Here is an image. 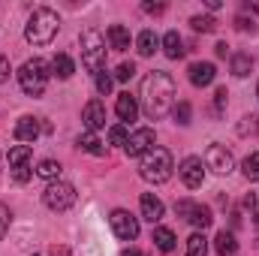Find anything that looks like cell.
Listing matches in <instances>:
<instances>
[{"mask_svg": "<svg viewBox=\"0 0 259 256\" xmlns=\"http://www.w3.org/2000/svg\"><path fill=\"white\" fill-rule=\"evenodd\" d=\"M214 52H217V58H226V42H217Z\"/></svg>", "mask_w": 259, "mask_h": 256, "instance_id": "60d3db41", "label": "cell"}, {"mask_svg": "<svg viewBox=\"0 0 259 256\" xmlns=\"http://www.w3.org/2000/svg\"><path fill=\"white\" fill-rule=\"evenodd\" d=\"M250 69H253V58L250 55H244V52H235L232 55V75L244 78V75H250Z\"/></svg>", "mask_w": 259, "mask_h": 256, "instance_id": "cb8c5ba5", "label": "cell"}, {"mask_svg": "<svg viewBox=\"0 0 259 256\" xmlns=\"http://www.w3.org/2000/svg\"><path fill=\"white\" fill-rule=\"evenodd\" d=\"M109 223H112V232H115L121 241H136V238H139V220H136L130 211H124V208L112 211Z\"/></svg>", "mask_w": 259, "mask_h": 256, "instance_id": "ba28073f", "label": "cell"}, {"mask_svg": "<svg viewBox=\"0 0 259 256\" xmlns=\"http://www.w3.org/2000/svg\"><path fill=\"white\" fill-rule=\"evenodd\" d=\"M115 112H118V118H121L124 124L136 121V115H139V103H136V97H130V94H118Z\"/></svg>", "mask_w": 259, "mask_h": 256, "instance_id": "e0dca14e", "label": "cell"}, {"mask_svg": "<svg viewBox=\"0 0 259 256\" xmlns=\"http://www.w3.org/2000/svg\"><path fill=\"white\" fill-rule=\"evenodd\" d=\"M61 172H64V169H61V163H55V160H42V163L36 166V175L46 178L49 184H52V181H61Z\"/></svg>", "mask_w": 259, "mask_h": 256, "instance_id": "d4e9b609", "label": "cell"}, {"mask_svg": "<svg viewBox=\"0 0 259 256\" xmlns=\"http://www.w3.org/2000/svg\"><path fill=\"white\" fill-rule=\"evenodd\" d=\"M81 64L94 75L106 66V36L97 27H88L81 33Z\"/></svg>", "mask_w": 259, "mask_h": 256, "instance_id": "277c9868", "label": "cell"}, {"mask_svg": "<svg viewBox=\"0 0 259 256\" xmlns=\"http://www.w3.org/2000/svg\"><path fill=\"white\" fill-rule=\"evenodd\" d=\"M238 133L247 136V133H259V115H247L241 124H238Z\"/></svg>", "mask_w": 259, "mask_h": 256, "instance_id": "836d02e7", "label": "cell"}, {"mask_svg": "<svg viewBox=\"0 0 259 256\" xmlns=\"http://www.w3.org/2000/svg\"><path fill=\"white\" fill-rule=\"evenodd\" d=\"M15 139H18V142H36V139H39V118H30V115L18 118V124H15Z\"/></svg>", "mask_w": 259, "mask_h": 256, "instance_id": "5bb4252c", "label": "cell"}, {"mask_svg": "<svg viewBox=\"0 0 259 256\" xmlns=\"http://www.w3.org/2000/svg\"><path fill=\"white\" fill-rule=\"evenodd\" d=\"M190 81H193L196 88H208L211 81H214V75H217V69H214V64H208V61H202V64H193L190 69Z\"/></svg>", "mask_w": 259, "mask_h": 256, "instance_id": "9a60e30c", "label": "cell"}, {"mask_svg": "<svg viewBox=\"0 0 259 256\" xmlns=\"http://www.w3.org/2000/svg\"><path fill=\"white\" fill-rule=\"evenodd\" d=\"M154 244H157L160 253H172L175 250V232L166 229V226H157L154 229Z\"/></svg>", "mask_w": 259, "mask_h": 256, "instance_id": "d6986e66", "label": "cell"}, {"mask_svg": "<svg viewBox=\"0 0 259 256\" xmlns=\"http://www.w3.org/2000/svg\"><path fill=\"white\" fill-rule=\"evenodd\" d=\"M72 72H75V64H72V58L69 55H55V61H52V75H58V78H72Z\"/></svg>", "mask_w": 259, "mask_h": 256, "instance_id": "44dd1931", "label": "cell"}, {"mask_svg": "<svg viewBox=\"0 0 259 256\" xmlns=\"http://www.w3.org/2000/svg\"><path fill=\"white\" fill-rule=\"evenodd\" d=\"M214 247H217V253L220 256H232L235 250H238V241H235V235L232 232H217V238H214Z\"/></svg>", "mask_w": 259, "mask_h": 256, "instance_id": "7402d4cb", "label": "cell"}, {"mask_svg": "<svg viewBox=\"0 0 259 256\" xmlns=\"http://www.w3.org/2000/svg\"><path fill=\"white\" fill-rule=\"evenodd\" d=\"M151 148H154V130L151 127L136 130V133L127 139V145H124V151H127L130 157H145Z\"/></svg>", "mask_w": 259, "mask_h": 256, "instance_id": "8fae6325", "label": "cell"}, {"mask_svg": "<svg viewBox=\"0 0 259 256\" xmlns=\"http://www.w3.org/2000/svg\"><path fill=\"white\" fill-rule=\"evenodd\" d=\"M139 205H142V217H145L148 223H160V220H163V202H160L154 193H142Z\"/></svg>", "mask_w": 259, "mask_h": 256, "instance_id": "4fadbf2b", "label": "cell"}, {"mask_svg": "<svg viewBox=\"0 0 259 256\" xmlns=\"http://www.w3.org/2000/svg\"><path fill=\"white\" fill-rule=\"evenodd\" d=\"M172 115H175V121H178L181 127H187V124H190V103H178V106L172 109Z\"/></svg>", "mask_w": 259, "mask_h": 256, "instance_id": "d6a6232c", "label": "cell"}, {"mask_svg": "<svg viewBox=\"0 0 259 256\" xmlns=\"http://www.w3.org/2000/svg\"><path fill=\"white\" fill-rule=\"evenodd\" d=\"M205 253H208L205 235H202V232H193V235L187 238V256H205Z\"/></svg>", "mask_w": 259, "mask_h": 256, "instance_id": "484cf974", "label": "cell"}, {"mask_svg": "<svg viewBox=\"0 0 259 256\" xmlns=\"http://www.w3.org/2000/svg\"><path fill=\"white\" fill-rule=\"evenodd\" d=\"M175 211H178V217H184L187 223H193L196 229H202V232H205V229L211 226V220H214L208 205H199V202H190V199H181V202L175 205Z\"/></svg>", "mask_w": 259, "mask_h": 256, "instance_id": "52a82bcc", "label": "cell"}, {"mask_svg": "<svg viewBox=\"0 0 259 256\" xmlns=\"http://www.w3.org/2000/svg\"><path fill=\"white\" fill-rule=\"evenodd\" d=\"M49 64L42 61V58H33V61H27V64L18 69V84H21V91L27 94V97H42L46 94V84H49Z\"/></svg>", "mask_w": 259, "mask_h": 256, "instance_id": "5b68a950", "label": "cell"}, {"mask_svg": "<svg viewBox=\"0 0 259 256\" xmlns=\"http://www.w3.org/2000/svg\"><path fill=\"white\" fill-rule=\"evenodd\" d=\"M112 84H115V78H112L106 69H100V72H97V94H103V97H106V94L112 91Z\"/></svg>", "mask_w": 259, "mask_h": 256, "instance_id": "4dcf8cb0", "label": "cell"}, {"mask_svg": "<svg viewBox=\"0 0 259 256\" xmlns=\"http://www.w3.org/2000/svg\"><path fill=\"white\" fill-rule=\"evenodd\" d=\"M205 166L211 169V172H217V175H229L232 172V166H235V160H232V154L226 151V145H208V151H205Z\"/></svg>", "mask_w": 259, "mask_h": 256, "instance_id": "9c48e42d", "label": "cell"}, {"mask_svg": "<svg viewBox=\"0 0 259 256\" xmlns=\"http://www.w3.org/2000/svg\"><path fill=\"white\" fill-rule=\"evenodd\" d=\"M9 72H12V69H9V61L0 55V81H9Z\"/></svg>", "mask_w": 259, "mask_h": 256, "instance_id": "f35d334b", "label": "cell"}, {"mask_svg": "<svg viewBox=\"0 0 259 256\" xmlns=\"http://www.w3.org/2000/svg\"><path fill=\"white\" fill-rule=\"evenodd\" d=\"M172 154L166 148H151L145 157H142V166H139V175L151 184H166L172 178Z\"/></svg>", "mask_w": 259, "mask_h": 256, "instance_id": "3957f363", "label": "cell"}, {"mask_svg": "<svg viewBox=\"0 0 259 256\" xmlns=\"http://www.w3.org/2000/svg\"><path fill=\"white\" fill-rule=\"evenodd\" d=\"M256 97H259V84H256Z\"/></svg>", "mask_w": 259, "mask_h": 256, "instance_id": "bcb514c9", "label": "cell"}, {"mask_svg": "<svg viewBox=\"0 0 259 256\" xmlns=\"http://www.w3.org/2000/svg\"><path fill=\"white\" fill-rule=\"evenodd\" d=\"M175 109V81L166 72H148L142 81V112L148 121H160Z\"/></svg>", "mask_w": 259, "mask_h": 256, "instance_id": "6da1fadb", "label": "cell"}, {"mask_svg": "<svg viewBox=\"0 0 259 256\" xmlns=\"http://www.w3.org/2000/svg\"><path fill=\"white\" fill-rule=\"evenodd\" d=\"M241 169H244V178H247V181H259V151L250 154V157L241 163Z\"/></svg>", "mask_w": 259, "mask_h": 256, "instance_id": "f1b7e54d", "label": "cell"}, {"mask_svg": "<svg viewBox=\"0 0 259 256\" xmlns=\"http://www.w3.org/2000/svg\"><path fill=\"white\" fill-rule=\"evenodd\" d=\"M124 256H145V253H139V250H133V247H130V250H127Z\"/></svg>", "mask_w": 259, "mask_h": 256, "instance_id": "ee69618b", "label": "cell"}, {"mask_svg": "<svg viewBox=\"0 0 259 256\" xmlns=\"http://www.w3.org/2000/svg\"><path fill=\"white\" fill-rule=\"evenodd\" d=\"M190 24H193V30H199V33H211V30H217V18H211V15H193Z\"/></svg>", "mask_w": 259, "mask_h": 256, "instance_id": "83f0119b", "label": "cell"}, {"mask_svg": "<svg viewBox=\"0 0 259 256\" xmlns=\"http://www.w3.org/2000/svg\"><path fill=\"white\" fill-rule=\"evenodd\" d=\"M244 9H250V12H259V0H247V3H244Z\"/></svg>", "mask_w": 259, "mask_h": 256, "instance_id": "7bdbcfd3", "label": "cell"}, {"mask_svg": "<svg viewBox=\"0 0 259 256\" xmlns=\"http://www.w3.org/2000/svg\"><path fill=\"white\" fill-rule=\"evenodd\" d=\"M244 208H256V196H253V193L244 196Z\"/></svg>", "mask_w": 259, "mask_h": 256, "instance_id": "b9f144b4", "label": "cell"}, {"mask_svg": "<svg viewBox=\"0 0 259 256\" xmlns=\"http://www.w3.org/2000/svg\"><path fill=\"white\" fill-rule=\"evenodd\" d=\"M226 97H229V94H226V88H217V94H214V109H217V112H223V109H226Z\"/></svg>", "mask_w": 259, "mask_h": 256, "instance_id": "8d00e7d4", "label": "cell"}, {"mask_svg": "<svg viewBox=\"0 0 259 256\" xmlns=\"http://www.w3.org/2000/svg\"><path fill=\"white\" fill-rule=\"evenodd\" d=\"M30 157H33V148H30V145H15V148H9V169L30 163Z\"/></svg>", "mask_w": 259, "mask_h": 256, "instance_id": "603a6c76", "label": "cell"}, {"mask_svg": "<svg viewBox=\"0 0 259 256\" xmlns=\"http://www.w3.org/2000/svg\"><path fill=\"white\" fill-rule=\"evenodd\" d=\"M136 49H139V55H142V58H151V55L160 49L157 33H154V30H142V33L136 36Z\"/></svg>", "mask_w": 259, "mask_h": 256, "instance_id": "ac0fdd59", "label": "cell"}, {"mask_svg": "<svg viewBox=\"0 0 259 256\" xmlns=\"http://www.w3.org/2000/svg\"><path fill=\"white\" fill-rule=\"evenodd\" d=\"M12 172V181H18V184H27L30 178H33V169H30V163H24V166H15V169H9Z\"/></svg>", "mask_w": 259, "mask_h": 256, "instance_id": "1f68e13d", "label": "cell"}, {"mask_svg": "<svg viewBox=\"0 0 259 256\" xmlns=\"http://www.w3.org/2000/svg\"><path fill=\"white\" fill-rule=\"evenodd\" d=\"M78 145H81L88 154H94V157H100V154H103V142H100L94 133H84V136H78Z\"/></svg>", "mask_w": 259, "mask_h": 256, "instance_id": "4316f807", "label": "cell"}, {"mask_svg": "<svg viewBox=\"0 0 259 256\" xmlns=\"http://www.w3.org/2000/svg\"><path fill=\"white\" fill-rule=\"evenodd\" d=\"M81 121H84L88 133H97V130L106 127V106H103V100H91L84 106V112H81Z\"/></svg>", "mask_w": 259, "mask_h": 256, "instance_id": "7c38bea8", "label": "cell"}, {"mask_svg": "<svg viewBox=\"0 0 259 256\" xmlns=\"http://www.w3.org/2000/svg\"><path fill=\"white\" fill-rule=\"evenodd\" d=\"M253 217H256V220H253V223H256V229H259V211H256V214H253Z\"/></svg>", "mask_w": 259, "mask_h": 256, "instance_id": "f6af8a7d", "label": "cell"}, {"mask_svg": "<svg viewBox=\"0 0 259 256\" xmlns=\"http://www.w3.org/2000/svg\"><path fill=\"white\" fill-rule=\"evenodd\" d=\"M109 42H112L115 52H127L130 49V30L124 24H112L109 27Z\"/></svg>", "mask_w": 259, "mask_h": 256, "instance_id": "ffe728a7", "label": "cell"}, {"mask_svg": "<svg viewBox=\"0 0 259 256\" xmlns=\"http://www.w3.org/2000/svg\"><path fill=\"white\" fill-rule=\"evenodd\" d=\"M42 202L52 208V211H66L75 205V187L66 184V181H52L46 190H42Z\"/></svg>", "mask_w": 259, "mask_h": 256, "instance_id": "8992f818", "label": "cell"}, {"mask_svg": "<svg viewBox=\"0 0 259 256\" xmlns=\"http://www.w3.org/2000/svg\"><path fill=\"white\" fill-rule=\"evenodd\" d=\"M178 178L184 181V187H202V181H205V169H202V160L199 157H184L181 160V166H178Z\"/></svg>", "mask_w": 259, "mask_h": 256, "instance_id": "30bf717a", "label": "cell"}, {"mask_svg": "<svg viewBox=\"0 0 259 256\" xmlns=\"http://www.w3.org/2000/svg\"><path fill=\"white\" fill-rule=\"evenodd\" d=\"M9 220H12V214H9V208L0 202V238L6 235V229H9Z\"/></svg>", "mask_w": 259, "mask_h": 256, "instance_id": "d590c367", "label": "cell"}, {"mask_svg": "<svg viewBox=\"0 0 259 256\" xmlns=\"http://www.w3.org/2000/svg\"><path fill=\"white\" fill-rule=\"evenodd\" d=\"M136 75V66L133 64H121L118 69H115V81H130Z\"/></svg>", "mask_w": 259, "mask_h": 256, "instance_id": "e575fe53", "label": "cell"}, {"mask_svg": "<svg viewBox=\"0 0 259 256\" xmlns=\"http://www.w3.org/2000/svg\"><path fill=\"white\" fill-rule=\"evenodd\" d=\"M142 9H145L148 15H160V12L166 9V3H142Z\"/></svg>", "mask_w": 259, "mask_h": 256, "instance_id": "74e56055", "label": "cell"}, {"mask_svg": "<svg viewBox=\"0 0 259 256\" xmlns=\"http://www.w3.org/2000/svg\"><path fill=\"white\" fill-rule=\"evenodd\" d=\"M130 133H127V124H115V127L109 130V142L112 145H127Z\"/></svg>", "mask_w": 259, "mask_h": 256, "instance_id": "f546056e", "label": "cell"}, {"mask_svg": "<svg viewBox=\"0 0 259 256\" xmlns=\"http://www.w3.org/2000/svg\"><path fill=\"white\" fill-rule=\"evenodd\" d=\"M160 46H163V55H166L169 61H178V58H184V52H187V49H184V39L178 36V30H169Z\"/></svg>", "mask_w": 259, "mask_h": 256, "instance_id": "2e32d148", "label": "cell"}, {"mask_svg": "<svg viewBox=\"0 0 259 256\" xmlns=\"http://www.w3.org/2000/svg\"><path fill=\"white\" fill-rule=\"evenodd\" d=\"M58 30H61L58 12L49 9V6H39V9H33V15L24 24V39L33 42V46H49L58 36Z\"/></svg>", "mask_w": 259, "mask_h": 256, "instance_id": "7a4b0ae2", "label": "cell"}, {"mask_svg": "<svg viewBox=\"0 0 259 256\" xmlns=\"http://www.w3.org/2000/svg\"><path fill=\"white\" fill-rule=\"evenodd\" d=\"M235 27H238V30H253V21H247L244 15H238V18H235Z\"/></svg>", "mask_w": 259, "mask_h": 256, "instance_id": "ab89813d", "label": "cell"}]
</instances>
